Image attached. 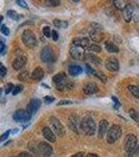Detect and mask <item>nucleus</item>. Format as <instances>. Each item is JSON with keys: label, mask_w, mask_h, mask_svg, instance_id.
Masks as SVG:
<instances>
[{"label": "nucleus", "mask_w": 139, "mask_h": 157, "mask_svg": "<svg viewBox=\"0 0 139 157\" xmlns=\"http://www.w3.org/2000/svg\"><path fill=\"white\" fill-rule=\"evenodd\" d=\"M52 82L57 86V89L59 91H62L65 89H72L73 88V84L68 81L67 75H65L64 72H60V73H58V75H54Z\"/></svg>", "instance_id": "f257e3e1"}, {"label": "nucleus", "mask_w": 139, "mask_h": 157, "mask_svg": "<svg viewBox=\"0 0 139 157\" xmlns=\"http://www.w3.org/2000/svg\"><path fill=\"white\" fill-rule=\"evenodd\" d=\"M137 144V137L134 134H128L126 136L125 143H123V148H125V151L127 152V157H133L134 154H136Z\"/></svg>", "instance_id": "f03ea898"}, {"label": "nucleus", "mask_w": 139, "mask_h": 157, "mask_svg": "<svg viewBox=\"0 0 139 157\" xmlns=\"http://www.w3.org/2000/svg\"><path fill=\"white\" fill-rule=\"evenodd\" d=\"M82 132L86 135L92 136L96 132V124L91 116H84L82 118Z\"/></svg>", "instance_id": "7ed1b4c3"}, {"label": "nucleus", "mask_w": 139, "mask_h": 157, "mask_svg": "<svg viewBox=\"0 0 139 157\" xmlns=\"http://www.w3.org/2000/svg\"><path fill=\"white\" fill-rule=\"evenodd\" d=\"M21 38H22V41H23L24 45L28 47V48H35V47L37 46L38 40H37L36 35L34 34L32 30H29V29L24 30Z\"/></svg>", "instance_id": "20e7f679"}, {"label": "nucleus", "mask_w": 139, "mask_h": 157, "mask_svg": "<svg viewBox=\"0 0 139 157\" xmlns=\"http://www.w3.org/2000/svg\"><path fill=\"white\" fill-rule=\"evenodd\" d=\"M122 130L119 125H113L109 128L107 132V141L109 144H114L120 138Z\"/></svg>", "instance_id": "39448f33"}, {"label": "nucleus", "mask_w": 139, "mask_h": 157, "mask_svg": "<svg viewBox=\"0 0 139 157\" xmlns=\"http://www.w3.org/2000/svg\"><path fill=\"white\" fill-rule=\"evenodd\" d=\"M68 126L75 134L82 132V120L77 114H70L68 116Z\"/></svg>", "instance_id": "423d86ee"}, {"label": "nucleus", "mask_w": 139, "mask_h": 157, "mask_svg": "<svg viewBox=\"0 0 139 157\" xmlns=\"http://www.w3.org/2000/svg\"><path fill=\"white\" fill-rule=\"evenodd\" d=\"M49 121H50V125H51V127L54 129L55 134H57L59 137L64 136L65 135V128H64V126H63V124L60 121L59 118L55 117V116H51Z\"/></svg>", "instance_id": "0eeeda50"}, {"label": "nucleus", "mask_w": 139, "mask_h": 157, "mask_svg": "<svg viewBox=\"0 0 139 157\" xmlns=\"http://www.w3.org/2000/svg\"><path fill=\"white\" fill-rule=\"evenodd\" d=\"M41 60L45 63H51L54 61V54L50 46H44L41 50Z\"/></svg>", "instance_id": "6e6552de"}, {"label": "nucleus", "mask_w": 139, "mask_h": 157, "mask_svg": "<svg viewBox=\"0 0 139 157\" xmlns=\"http://www.w3.org/2000/svg\"><path fill=\"white\" fill-rule=\"evenodd\" d=\"M38 149H39V153L44 157H50L52 154V147L46 141H40L38 144Z\"/></svg>", "instance_id": "1a4fd4ad"}, {"label": "nucleus", "mask_w": 139, "mask_h": 157, "mask_svg": "<svg viewBox=\"0 0 139 157\" xmlns=\"http://www.w3.org/2000/svg\"><path fill=\"white\" fill-rule=\"evenodd\" d=\"M40 106H41V101H40L39 98H32V100H30V102L28 105H27V109H26L27 113H28L30 116H32L38 110H39Z\"/></svg>", "instance_id": "9d476101"}, {"label": "nucleus", "mask_w": 139, "mask_h": 157, "mask_svg": "<svg viewBox=\"0 0 139 157\" xmlns=\"http://www.w3.org/2000/svg\"><path fill=\"white\" fill-rule=\"evenodd\" d=\"M72 44L77 47H80V48H88L90 46V40L89 38L86 37H77L75 39H73Z\"/></svg>", "instance_id": "9b49d317"}, {"label": "nucleus", "mask_w": 139, "mask_h": 157, "mask_svg": "<svg viewBox=\"0 0 139 157\" xmlns=\"http://www.w3.org/2000/svg\"><path fill=\"white\" fill-rule=\"evenodd\" d=\"M13 118H14L16 121H29L30 118H32V116L27 113L26 110L19 109V110H17L16 112L14 113Z\"/></svg>", "instance_id": "f8f14e48"}, {"label": "nucleus", "mask_w": 139, "mask_h": 157, "mask_svg": "<svg viewBox=\"0 0 139 157\" xmlns=\"http://www.w3.org/2000/svg\"><path fill=\"white\" fill-rule=\"evenodd\" d=\"M105 65H106V68H107L109 71H112V72L118 71V69H119V63H118V60L113 57L109 58V59L106 61Z\"/></svg>", "instance_id": "ddd939ff"}, {"label": "nucleus", "mask_w": 139, "mask_h": 157, "mask_svg": "<svg viewBox=\"0 0 139 157\" xmlns=\"http://www.w3.org/2000/svg\"><path fill=\"white\" fill-rule=\"evenodd\" d=\"M26 63H27L26 57L25 56H19V57H17L16 59L13 61L12 66L15 70H20L26 65Z\"/></svg>", "instance_id": "4468645a"}, {"label": "nucleus", "mask_w": 139, "mask_h": 157, "mask_svg": "<svg viewBox=\"0 0 139 157\" xmlns=\"http://www.w3.org/2000/svg\"><path fill=\"white\" fill-rule=\"evenodd\" d=\"M108 130H109V123L106 120H102L98 124V130H97V134L100 138H103L107 134Z\"/></svg>", "instance_id": "2eb2a0df"}, {"label": "nucleus", "mask_w": 139, "mask_h": 157, "mask_svg": "<svg viewBox=\"0 0 139 157\" xmlns=\"http://www.w3.org/2000/svg\"><path fill=\"white\" fill-rule=\"evenodd\" d=\"M86 69H87L88 73H90V75H94V77H96L98 80H100L102 82H103V83L107 82V77H106V75H103L102 71H100V70L92 69V68H91L88 64H86Z\"/></svg>", "instance_id": "dca6fc26"}, {"label": "nucleus", "mask_w": 139, "mask_h": 157, "mask_svg": "<svg viewBox=\"0 0 139 157\" xmlns=\"http://www.w3.org/2000/svg\"><path fill=\"white\" fill-rule=\"evenodd\" d=\"M69 54L71 56V58H73L74 60H81L85 56L84 49L80 48V47H77V46H72L71 48L69 49Z\"/></svg>", "instance_id": "f3484780"}, {"label": "nucleus", "mask_w": 139, "mask_h": 157, "mask_svg": "<svg viewBox=\"0 0 139 157\" xmlns=\"http://www.w3.org/2000/svg\"><path fill=\"white\" fill-rule=\"evenodd\" d=\"M83 91H84L85 94L87 95H92L94 93H96L97 91V85L93 82H89V83H86L83 87Z\"/></svg>", "instance_id": "a211bd4d"}, {"label": "nucleus", "mask_w": 139, "mask_h": 157, "mask_svg": "<svg viewBox=\"0 0 139 157\" xmlns=\"http://www.w3.org/2000/svg\"><path fill=\"white\" fill-rule=\"evenodd\" d=\"M42 133H43V136L47 139L50 143H55L57 138H55V134L54 133V131L50 130L48 127H44L42 130Z\"/></svg>", "instance_id": "6ab92c4d"}, {"label": "nucleus", "mask_w": 139, "mask_h": 157, "mask_svg": "<svg viewBox=\"0 0 139 157\" xmlns=\"http://www.w3.org/2000/svg\"><path fill=\"white\" fill-rule=\"evenodd\" d=\"M43 77H44V70H43L42 67H37L35 68V70L30 73V78L34 81H40L42 80Z\"/></svg>", "instance_id": "aec40b11"}, {"label": "nucleus", "mask_w": 139, "mask_h": 157, "mask_svg": "<svg viewBox=\"0 0 139 157\" xmlns=\"http://www.w3.org/2000/svg\"><path fill=\"white\" fill-rule=\"evenodd\" d=\"M122 15L123 18L127 22H130L132 20V15H133V6L132 4H127L125 9L122 10Z\"/></svg>", "instance_id": "412c9836"}, {"label": "nucleus", "mask_w": 139, "mask_h": 157, "mask_svg": "<svg viewBox=\"0 0 139 157\" xmlns=\"http://www.w3.org/2000/svg\"><path fill=\"white\" fill-rule=\"evenodd\" d=\"M90 39L94 42H100L103 40V34L100 30H94L92 29L90 32Z\"/></svg>", "instance_id": "4be33fe9"}, {"label": "nucleus", "mask_w": 139, "mask_h": 157, "mask_svg": "<svg viewBox=\"0 0 139 157\" xmlns=\"http://www.w3.org/2000/svg\"><path fill=\"white\" fill-rule=\"evenodd\" d=\"M85 59L87 61H89V63H93V64H95V65H102V63H103L100 58H98L97 56H95V55L90 54V52L85 55Z\"/></svg>", "instance_id": "5701e85b"}, {"label": "nucleus", "mask_w": 139, "mask_h": 157, "mask_svg": "<svg viewBox=\"0 0 139 157\" xmlns=\"http://www.w3.org/2000/svg\"><path fill=\"white\" fill-rule=\"evenodd\" d=\"M68 72L72 77H77V75H79L83 72V68L79 66V65H71L68 68Z\"/></svg>", "instance_id": "b1692460"}, {"label": "nucleus", "mask_w": 139, "mask_h": 157, "mask_svg": "<svg viewBox=\"0 0 139 157\" xmlns=\"http://www.w3.org/2000/svg\"><path fill=\"white\" fill-rule=\"evenodd\" d=\"M105 47H106V50H108V52H111V54H116V52H119L118 46H116L114 43H112V42H106Z\"/></svg>", "instance_id": "393cba45"}, {"label": "nucleus", "mask_w": 139, "mask_h": 157, "mask_svg": "<svg viewBox=\"0 0 139 157\" xmlns=\"http://www.w3.org/2000/svg\"><path fill=\"white\" fill-rule=\"evenodd\" d=\"M54 25L57 29H66L68 26V22L67 21H62L60 19H54Z\"/></svg>", "instance_id": "a878e982"}, {"label": "nucleus", "mask_w": 139, "mask_h": 157, "mask_svg": "<svg viewBox=\"0 0 139 157\" xmlns=\"http://www.w3.org/2000/svg\"><path fill=\"white\" fill-rule=\"evenodd\" d=\"M128 89H129V91H130V92L134 95V97L139 98V86L130 85V86H128Z\"/></svg>", "instance_id": "bb28decb"}, {"label": "nucleus", "mask_w": 139, "mask_h": 157, "mask_svg": "<svg viewBox=\"0 0 139 157\" xmlns=\"http://www.w3.org/2000/svg\"><path fill=\"white\" fill-rule=\"evenodd\" d=\"M129 114H130L131 118H132L133 121H135L136 123L139 124V111H136V110H134V109H131V110L129 111Z\"/></svg>", "instance_id": "cd10ccee"}, {"label": "nucleus", "mask_w": 139, "mask_h": 157, "mask_svg": "<svg viewBox=\"0 0 139 157\" xmlns=\"http://www.w3.org/2000/svg\"><path fill=\"white\" fill-rule=\"evenodd\" d=\"M29 77H30L29 72L27 71V70H23V71H21L18 75V80H20V81H26Z\"/></svg>", "instance_id": "c85d7f7f"}, {"label": "nucleus", "mask_w": 139, "mask_h": 157, "mask_svg": "<svg viewBox=\"0 0 139 157\" xmlns=\"http://www.w3.org/2000/svg\"><path fill=\"white\" fill-rule=\"evenodd\" d=\"M28 149L32 152V153L40 154L39 153V149H38V144H36L35 141H32V143L28 144Z\"/></svg>", "instance_id": "c756f323"}, {"label": "nucleus", "mask_w": 139, "mask_h": 157, "mask_svg": "<svg viewBox=\"0 0 139 157\" xmlns=\"http://www.w3.org/2000/svg\"><path fill=\"white\" fill-rule=\"evenodd\" d=\"M7 16L13 20H19L22 17L21 15H18V13L15 11H9L7 12Z\"/></svg>", "instance_id": "7c9ffc66"}, {"label": "nucleus", "mask_w": 139, "mask_h": 157, "mask_svg": "<svg viewBox=\"0 0 139 157\" xmlns=\"http://www.w3.org/2000/svg\"><path fill=\"white\" fill-rule=\"evenodd\" d=\"M45 4L47 6H59L61 4V1H59V0H47V1H45Z\"/></svg>", "instance_id": "2f4dec72"}, {"label": "nucleus", "mask_w": 139, "mask_h": 157, "mask_svg": "<svg viewBox=\"0 0 139 157\" xmlns=\"http://www.w3.org/2000/svg\"><path fill=\"white\" fill-rule=\"evenodd\" d=\"M88 49H89L90 52H102L100 46V45H97V44H90V46L88 47Z\"/></svg>", "instance_id": "473e14b6"}, {"label": "nucleus", "mask_w": 139, "mask_h": 157, "mask_svg": "<svg viewBox=\"0 0 139 157\" xmlns=\"http://www.w3.org/2000/svg\"><path fill=\"white\" fill-rule=\"evenodd\" d=\"M113 3H114L115 7H117L118 10H121V11L125 9L126 6H127V4H125V2H123V1H118V0H116V1H114Z\"/></svg>", "instance_id": "72a5a7b5"}, {"label": "nucleus", "mask_w": 139, "mask_h": 157, "mask_svg": "<svg viewBox=\"0 0 139 157\" xmlns=\"http://www.w3.org/2000/svg\"><path fill=\"white\" fill-rule=\"evenodd\" d=\"M22 90H23V86H22V85H16L14 87V89H13L12 93H13V95H17L18 93L21 92Z\"/></svg>", "instance_id": "f704fd0d"}, {"label": "nucleus", "mask_w": 139, "mask_h": 157, "mask_svg": "<svg viewBox=\"0 0 139 157\" xmlns=\"http://www.w3.org/2000/svg\"><path fill=\"white\" fill-rule=\"evenodd\" d=\"M51 33H52V30L49 26H45L44 29H43V35H44L46 38L51 37Z\"/></svg>", "instance_id": "c9c22d12"}, {"label": "nucleus", "mask_w": 139, "mask_h": 157, "mask_svg": "<svg viewBox=\"0 0 139 157\" xmlns=\"http://www.w3.org/2000/svg\"><path fill=\"white\" fill-rule=\"evenodd\" d=\"M6 72H7L6 67L4 66L1 62H0V75H1V77H4V75H6Z\"/></svg>", "instance_id": "e433bc0d"}, {"label": "nucleus", "mask_w": 139, "mask_h": 157, "mask_svg": "<svg viewBox=\"0 0 139 157\" xmlns=\"http://www.w3.org/2000/svg\"><path fill=\"white\" fill-rule=\"evenodd\" d=\"M14 84H12V83H7L6 86V94H9L11 91H13V89H14Z\"/></svg>", "instance_id": "4c0bfd02"}, {"label": "nucleus", "mask_w": 139, "mask_h": 157, "mask_svg": "<svg viewBox=\"0 0 139 157\" xmlns=\"http://www.w3.org/2000/svg\"><path fill=\"white\" fill-rule=\"evenodd\" d=\"M66 105H72V101L69 100H62L58 103V106H66Z\"/></svg>", "instance_id": "58836bf2"}, {"label": "nucleus", "mask_w": 139, "mask_h": 157, "mask_svg": "<svg viewBox=\"0 0 139 157\" xmlns=\"http://www.w3.org/2000/svg\"><path fill=\"white\" fill-rule=\"evenodd\" d=\"M9 133H11V130H7L6 132H4L3 134H2V135L0 136V141H4V140H6V139L9 138Z\"/></svg>", "instance_id": "ea45409f"}, {"label": "nucleus", "mask_w": 139, "mask_h": 157, "mask_svg": "<svg viewBox=\"0 0 139 157\" xmlns=\"http://www.w3.org/2000/svg\"><path fill=\"white\" fill-rule=\"evenodd\" d=\"M1 33L3 35H6V36H9V27H7L6 25H2V26H1Z\"/></svg>", "instance_id": "a19ab883"}, {"label": "nucleus", "mask_w": 139, "mask_h": 157, "mask_svg": "<svg viewBox=\"0 0 139 157\" xmlns=\"http://www.w3.org/2000/svg\"><path fill=\"white\" fill-rule=\"evenodd\" d=\"M17 157H35V156L32 153H28V152H21Z\"/></svg>", "instance_id": "79ce46f5"}, {"label": "nucleus", "mask_w": 139, "mask_h": 157, "mask_svg": "<svg viewBox=\"0 0 139 157\" xmlns=\"http://www.w3.org/2000/svg\"><path fill=\"white\" fill-rule=\"evenodd\" d=\"M44 102L46 104H51L52 102H54V98L50 97V95H48V97H45L44 98Z\"/></svg>", "instance_id": "37998d69"}, {"label": "nucleus", "mask_w": 139, "mask_h": 157, "mask_svg": "<svg viewBox=\"0 0 139 157\" xmlns=\"http://www.w3.org/2000/svg\"><path fill=\"white\" fill-rule=\"evenodd\" d=\"M51 38H52V40H54V41H58V40H59V34H58L55 30H52Z\"/></svg>", "instance_id": "c03bdc74"}, {"label": "nucleus", "mask_w": 139, "mask_h": 157, "mask_svg": "<svg viewBox=\"0 0 139 157\" xmlns=\"http://www.w3.org/2000/svg\"><path fill=\"white\" fill-rule=\"evenodd\" d=\"M91 26L93 27V29H94V30H100V32H102V29H103L102 25L96 24V23H92V24H91Z\"/></svg>", "instance_id": "a18cd8bd"}, {"label": "nucleus", "mask_w": 139, "mask_h": 157, "mask_svg": "<svg viewBox=\"0 0 139 157\" xmlns=\"http://www.w3.org/2000/svg\"><path fill=\"white\" fill-rule=\"evenodd\" d=\"M17 3H18L20 6H22V7H25V9H26V7H27V4H26V2H25V1H22V0H17Z\"/></svg>", "instance_id": "49530a36"}, {"label": "nucleus", "mask_w": 139, "mask_h": 157, "mask_svg": "<svg viewBox=\"0 0 139 157\" xmlns=\"http://www.w3.org/2000/svg\"><path fill=\"white\" fill-rule=\"evenodd\" d=\"M4 50H6V44L2 41H0V54H2Z\"/></svg>", "instance_id": "de8ad7c7"}, {"label": "nucleus", "mask_w": 139, "mask_h": 157, "mask_svg": "<svg viewBox=\"0 0 139 157\" xmlns=\"http://www.w3.org/2000/svg\"><path fill=\"white\" fill-rule=\"evenodd\" d=\"M84 156H85L84 152H79V153L74 154V155H72L71 157H84Z\"/></svg>", "instance_id": "09e8293b"}, {"label": "nucleus", "mask_w": 139, "mask_h": 157, "mask_svg": "<svg viewBox=\"0 0 139 157\" xmlns=\"http://www.w3.org/2000/svg\"><path fill=\"white\" fill-rule=\"evenodd\" d=\"M86 157H100L97 155V154H94V153H88Z\"/></svg>", "instance_id": "8fccbe9b"}, {"label": "nucleus", "mask_w": 139, "mask_h": 157, "mask_svg": "<svg viewBox=\"0 0 139 157\" xmlns=\"http://www.w3.org/2000/svg\"><path fill=\"white\" fill-rule=\"evenodd\" d=\"M3 21V17L2 16H0V24H1V22Z\"/></svg>", "instance_id": "3c124183"}, {"label": "nucleus", "mask_w": 139, "mask_h": 157, "mask_svg": "<svg viewBox=\"0 0 139 157\" xmlns=\"http://www.w3.org/2000/svg\"><path fill=\"white\" fill-rule=\"evenodd\" d=\"M1 91H2V90H1V89H0V94H1Z\"/></svg>", "instance_id": "603ef678"}, {"label": "nucleus", "mask_w": 139, "mask_h": 157, "mask_svg": "<svg viewBox=\"0 0 139 157\" xmlns=\"http://www.w3.org/2000/svg\"><path fill=\"white\" fill-rule=\"evenodd\" d=\"M11 157H14V156H11Z\"/></svg>", "instance_id": "864d4df0"}]
</instances>
